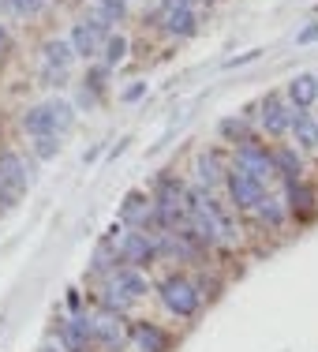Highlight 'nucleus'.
I'll return each instance as SVG.
<instances>
[{"label":"nucleus","instance_id":"1","mask_svg":"<svg viewBox=\"0 0 318 352\" xmlns=\"http://www.w3.org/2000/svg\"><path fill=\"white\" fill-rule=\"evenodd\" d=\"M236 169H244L255 184H266L273 173H277L273 169V154H266V150L258 146V142H251V139H244V146L236 150Z\"/></svg>","mask_w":318,"mask_h":352},{"label":"nucleus","instance_id":"2","mask_svg":"<svg viewBox=\"0 0 318 352\" xmlns=\"http://www.w3.org/2000/svg\"><path fill=\"white\" fill-rule=\"evenodd\" d=\"M30 180H34V169H30L19 154L4 150V154H0V188H8V191L19 195V191L30 188Z\"/></svg>","mask_w":318,"mask_h":352},{"label":"nucleus","instance_id":"3","mask_svg":"<svg viewBox=\"0 0 318 352\" xmlns=\"http://www.w3.org/2000/svg\"><path fill=\"white\" fill-rule=\"evenodd\" d=\"M161 300H165V307H169V311H177V315H195V307H198V292L191 289L188 281L183 278H169L161 285Z\"/></svg>","mask_w":318,"mask_h":352},{"label":"nucleus","instance_id":"4","mask_svg":"<svg viewBox=\"0 0 318 352\" xmlns=\"http://www.w3.org/2000/svg\"><path fill=\"white\" fill-rule=\"evenodd\" d=\"M229 191H232V203L236 206H255L258 199H262V184H255L244 169H236V165L229 169Z\"/></svg>","mask_w":318,"mask_h":352},{"label":"nucleus","instance_id":"5","mask_svg":"<svg viewBox=\"0 0 318 352\" xmlns=\"http://www.w3.org/2000/svg\"><path fill=\"white\" fill-rule=\"evenodd\" d=\"M124 263H150L154 258V244H150L146 232H128V236H120V244H116Z\"/></svg>","mask_w":318,"mask_h":352},{"label":"nucleus","instance_id":"6","mask_svg":"<svg viewBox=\"0 0 318 352\" xmlns=\"http://www.w3.org/2000/svg\"><path fill=\"white\" fill-rule=\"evenodd\" d=\"M165 27L172 34H195V12H191L188 0H169L165 4Z\"/></svg>","mask_w":318,"mask_h":352},{"label":"nucleus","instance_id":"7","mask_svg":"<svg viewBox=\"0 0 318 352\" xmlns=\"http://www.w3.org/2000/svg\"><path fill=\"white\" fill-rule=\"evenodd\" d=\"M90 330H94L98 341H105L109 349H120L124 345V326L113 311H102L98 318H90Z\"/></svg>","mask_w":318,"mask_h":352},{"label":"nucleus","instance_id":"8","mask_svg":"<svg viewBox=\"0 0 318 352\" xmlns=\"http://www.w3.org/2000/svg\"><path fill=\"white\" fill-rule=\"evenodd\" d=\"M60 338H64V349L68 352H87V341L94 338L90 318H68V322L60 326Z\"/></svg>","mask_w":318,"mask_h":352},{"label":"nucleus","instance_id":"9","mask_svg":"<svg viewBox=\"0 0 318 352\" xmlns=\"http://www.w3.org/2000/svg\"><path fill=\"white\" fill-rule=\"evenodd\" d=\"M154 206H161V210H180V214H183V206H188V191H183V184L172 180V176H165V180L157 184Z\"/></svg>","mask_w":318,"mask_h":352},{"label":"nucleus","instance_id":"10","mask_svg":"<svg viewBox=\"0 0 318 352\" xmlns=\"http://www.w3.org/2000/svg\"><path fill=\"white\" fill-rule=\"evenodd\" d=\"M113 292H120L124 300H139L142 292H146V278H142L139 270H131V266H120V270L113 274Z\"/></svg>","mask_w":318,"mask_h":352},{"label":"nucleus","instance_id":"11","mask_svg":"<svg viewBox=\"0 0 318 352\" xmlns=\"http://www.w3.org/2000/svg\"><path fill=\"white\" fill-rule=\"evenodd\" d=\"M102 38H105V30L90 27V23L82 19L79 27L71 30V49H75V53H82V56H94L98 49H102Z\"/></svg>","mask_w":318,"mask_h":352},{"label":"nucleus","instance_id":"12","mask_svg":"<svg viewBox=\"0 0 318 352\" xmlns=\"http://www.w3.org/2000/svg\"><path fill=\"white\" fill-rule=\"evenodd\" d=\"M120 214H124V221L142 225V229H146V225H150V214H154V203H146V195H142V191H128Z\"/></svg>","mask_w":318,"mask_h":352},{"label":"nucleus","instance_id":"13","mask_svg":"<svg viewBox=\"0 0 318 352\" xmlns=\"http://www.w3.org/2000/svg\"><path fill=\"white\" fill-rule=\"evenodd\" d=\"M135 341H139L142 352H165V349H169V333L157 330V326H150V322L135 326Z\"/></svg>","mask_w":318,"mask_h":352},{"label":"nucleus","instance_id":"14","mask_svg":"<svg viewBox=\"0 0 318 352\" xmlns=\"http://www.w3.org/2000/svg\"><path fill=\"white\" fill-rule=\"evenodd\" d=\"M288 94H292V102H296L299 109H307L318 98V79L315 75H296V79L288 82Z\"/></svg>","mask_w":318,"mask_h":352},{"label":"nucleus","instance_id":"15","mask_svg":"<svg viewBox=\"0 0 318 352\" xmlns=\"http://www.w3.org/2000/svg\"><path fill=\"white\" fill-rule=\"evenodd\" d=\"M292 116H296V113H288V109H284L281 102H273V98L262 105V124H266V131H284V128L292 124Z\"/></svg>","mask_w":318,"mask_h":352},{"label":"nucleus","instance_id":"16","mask_svg":"<svg viewBox=\"0 0 318 352\" xmlns=\"http://www.w3.org/2000/svg\"><path fill=\"white\" fill-rule=\"evenodd\" d=\"M45 60H49V68L68 72L71 60H75V49L68 45V41H49V45H45Z\"/></svg>","mask_w":318,"mask_h":352},{"label":"nucleus","instance_id":"17","mask_svg":"<svg viewBox=\"0 0 318 352\" xmlns=\"http://www.w3.org/2000/svg\"><path fill=\"white\" fill-rule=\"evenodd\" d=\"M49 124H53V135H64V131L75 124V109L68 102H49Z\"/></svg>","mask_w":318,"mask_h":352},{"label":"nucleus","instance_id":"18","mask_svg":"<svg viewBox=\"0 0 318 352\" xmlns=\"http://www.w3.org/2000/svg\"><path fill=\"white\" fill-rule=\"evenodd\" d=\"M288 128L296 131V142H304V146H318V124H315L307 113L292 116V124H288Z\"/></svg>","mask_w":318,"mask_h":352},{"label":"nucleus","instance_id":"19","mask_svg":"<svg viewBox=\"0 0 318 352\" xmlns=\"http://www.w3.org/2000/svg\"><path fill=\"white\" fill-rule=\"evenodd\" d=\"M23 128H27L30 135H53V124H49V109H45V105L30 109V113L23 116Z\"/></svg>","mask_w":318,"mask_h":352},{"label":"nucleus","instance_id":"20","mask_svg":"<svg viewBox=\"0 0 318 352\" xmlns=\"http://www.w3.org/2000/svg\"><path fill=\"white\" fill-rule=\"evenodd\" d=\"M288 203L296 206L299 214H311V210H315V191L307 188V184L292 180V184H288Z\"/></svg>","mask_w":318,"mask_h":352},{"label":"nucleus","instance_id":"21","mask_svg":"<svg viewBox=\"0 0 318 352\" xmlns=\"http://www.w3.org/2000/svg\"><path fill=\"white\" fill-rule=\"evenodd\" d=\"M116 258H120L116 240H105V244H98V251H94V270H113Z\"/></svg>","mask_w":318,"mask_h":352},{"label":"nucleus","instance_id":"22","mask_svg":"<svg viewBox=\"0 0 318 352\" xmlns=\"http://www.w3.org/2000/svg\"><path fill=\"white\" fill-rule=\"evenodd\" d=\"M195 169H198V184H206V188H214V184L221 180V173H217V157H214V154H203Z\"/></svg>","mask_w":318,"mask_h":352},{"label":"nucleus","instance_id":"23","mask_svg":"<svg viewBox=\"0 0 318 352\" xmlns=\"http://www.w3.org/2000/svg\"><path fill=\"white\" fill-rule=\"evenodd\" d=\"M273 169L296 180V173H299V157H296V150H277V154H273Z\"/></svg>","mask_w":318,"mask_h":352},{"label":"nucleus","instance_id":"24","mask_svg":"<svg viewBox=\"0 0 318 352\" xmlns=\"http://www.w3.org/2000/svg\"><path fill=\"white\" fill-rule=\"evenodd\" d=\"M255 206H258V214H262V221H266V225H281V221H284V210L277 206V199L262 195V199H258Z\"/></svg>","mask_w":318,"mask_h":352},{"label":"nucleus","instance_id":"25","mask_svg":"<svg viewBox=\"0 0 318 352\" xmlns=\"http://www.w3.org/2000/svg\"><path fill=\"white\" fill-rule=\"evenodd\" d=\"M124 53H128V41H124L120 34L105 38V64H120Z\"/></svg>","mask_w":318,"mask_h":352},{"label":"nucleus","instance_id":"26","mask_svg":"<svg viewBox=\"0 0 318 352\" xmlns=\"http://www.w3.org/2000/svg\"><path fill=\"white\" fill-rule=\"evenodd\" d=\"M60 150V135H34V154L38 157H56Z\"/></svg>","mask_w":318,"mask_h":352},{"label":"nucleus","instance_id":"27","mask_svg":"<svg viewBox=\"0 0 318 352\" xmlns=\"http://www.w3.org/2000/svg\"><path fill=\"white\" fill-rule=\"evenodd\" d=\"M221 135L244 142V139H247V124H244V120H221Z\"/></svg>","mask_w":318,"mask_h":352},{"label":"nucleus","instance_id":"28","mask_svg":"<svg viewBox=\"0 0 318 352\" xmlns=\"http://www.w3.org/2000/svg\"><path fill=\"white\" fill-rule=\"evenodd\" d=\"M102 15L105 19H124L128 15V0H102Z\"/></svg>","mask_w":318,"mask_h":352},{"label":"nucleus","instance_id":"29","mask_svg":"<svg viewBox=\"0 0 318 352\" xmlns=\"http://www.w3.org/2000/svg\"><path fill=\"white\" fill-rule=\"evenodd\" d=\"M41 4H45V0H12V8L19 15H34V12H41Z\"/></svg>","mask_w":318,"mask_h":352},{"label":"nucleus","instance_id":"30","mask_svg":"<svg viewBox=\"0 0 318 352\" xmlns=\"http://www.w3.org/2000/svg\"><path fill=\"white\" fill-rule=\"evenodd\" d=\"M296 41H299V45H311V41H318V23H311V27H304V30H299Z\"/></svg>","mask_w":318,"mask_h":352},{"label":"nucleus","instance_id":"31","mask_svg":"<svg viewBox=\"0 0 318 352\" xmlns=\"http://www.w3.org/2000/svg\"><path fill=\"white\" fill-rule=\"evenodd\" d=\"M15 199H19V195H15V191L0 188V214H8V210H12V206H15Z\"/></svg>","mask_w":318,"mask_h":352},{"label":"nucleus","instance_id":"32","mask_svg":"<svg viewBox=\"0 0 318 352\" xmlns=\"http://www.w3.org/2000/svg\"><path fill=\"white\" fill-rule=\"evenodd\" d=\"M142 94H146V82H135V87H128V90H124V102H139Z\"/></svg>","mask_w":318,"mask_h":352},{"label":"nucleus","instance_id":"33","mask_svg":"<svg viewBox=\"0 0 318 352\" xmlns=\"http://www.w3.org/2000/svg\"><path fill=\"white\" fill-rule=\"evenodd\" d=\"M94 102H98V90L82 87V90H79V105H94Z\"/></svg>","mask_w":318,"mask_h":352},{"label":"nucleus","instance_id":"34","mask_svg":"<svg viewBox=\"0 0 318 352\" xmlns=\"http://www.w3.org/2000/svg\"><path fill=\"white\" fill-rule=\"evenodd\" d=\"M45 352H56V349H45Z\"/></svg>","mask_w":318,"mask_h":352},{"label":"nucleus","instance_id":"35","mask_svg":"<svg viewBox=\"0 0 318 352\" xmlns=\"http://www.w3.org/2000/svg\"><path fill=\"white\" fill-rule=\"evenodd\" d=\"M188 4H191V0H188Z\"/></svg>","mask_w":318,"mask_h":352}]
</instances>
